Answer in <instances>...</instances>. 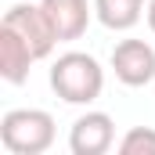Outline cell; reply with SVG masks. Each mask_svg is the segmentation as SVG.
Listing matches in <instances>:
<instances>
[{"instance_id":"9","label":"cell","mask_w":155,"mask_h":155,"mask_svg":"<svg viewBox=\"0 0 155 155\" xmlns=\"http://www.w3.org/2000/svg\"><path fill=\"white\" fill-rule=\"evenodd\" d=\"M119 155H155V126H130L119 141Z\"/></svg>"},{"instance_id":"2","label":"cell","mask_w":155,"mask_h":155,"mask_svg":"<svg viewBox=\"0 0 155 155\" xmlns=\"http://www.w3.org/2000/svg\"><path fill=\"white\" fill-rule=\"evenodd\" d=\"M54 116L43 108H11L0 119V144L11 155H43L54 144Z\"/></svg>"},{"instance_id":"6","label":"cell","mask_w":155,"mask_h":155,"mask_svg":"<svg viewBox=\"0 0 155 155\" xmlns=\"http://www.w3.org/2000/svg\"><path fill=\"white\" fill-rule=\"evenodd\" d=\"M40 7H43V15L51 18L58 43L79 40L87 33L90 18H94V4H90V0H40Z\"/></svg>"},{"instance_id":"3","label":"cell","mask_w":155,"mask_h":155,"mask_svg":"<svg viewBox=\"0 0 155 155\" xmlns=\"http://www.w3.org/2000/svg\"><path fill=\"white\" fill-rule=\"evenodd\" d=\"M0 25H7V29H15L18 36L29 43V51L40 58H47L54 47H58V36H54V25H51V18L43 15V7L40 4H11L7 11H4V22Z\"/></svg>"},{"instance_id":"7","label":"cell","mask_w":155,"mask_h":155,"mask_svg":"<svg viewBox=\"0 0 155 155\" xmlns=\"http://www.w3.org/2000/svg\"><path fill=\"white\" fill-rule=\"evenodd\" d=\"M36 65V54L29 51V43L18 36L15 29L0 25V76L11 87H22L29 79V69Z\"/></svg>"},{"instance_id":"8","label":"cell","mask_w":155,"mask_h":155,"mask_svg":"<svg viewBox=\"0 0 155 155\" xmlns=\"http://www.w3.org/2000/svg\"><path fill=\"white\" fill-rule=\"evenodd\" d=\"M144 0H94V18L112 29V33H126L144 18Z\"/></svg>"},{"instance_id":"10","label":"cell","mask_w":155,"mask_h":155,"mask_svg":"<svg viewBox=\"0 0 155 155\" xmlns=\"http://www.w3.org/2000/svg\"><path fill=\"white\" fill-rule=\"evenodd\" d=\"M144 18H148V29L155 33V0H148V11H144Z\"/></svg>"},{"instance_id":"4","label":"cell","mask_w":155,"mask_h":155,"mask_svg":"<svg viewBox=\"0 0 155 155\" xmlns=\"http://www.w3.org/2000/svg\"><path fill=\"white\" fill-rule=\"evenodd\" d=\"M112 72L123 87H148L155 79V47L148 40H119L108 58Z\"/></svg>"},{"instance_id":"5","label":"cell","mask_w":155,"mask_h":155,"mask_svg":"<svg viewBox=\"0 0 155 155\" xmlns=\"http://www.w3.org/2000/svg\"><path fill=\"white\" fill-rule=\"evenodd\" d=\"M116 144V119L108 112H83L69 130V152L72 155H105Z\"/></svg>"},{"instance_id":"1","label":"cell","mask_w":155,"mask_h":155,"mask_svg":"<svg viewBox=\"0 0 155 155\" xmlns=\"http://www.w3.org/2000/svg\"><path fill=\"white\" fill-rule=\"evenodd\" d=\"M51 90L65 105H94L105 90V69L87 51H65L51 65Z\"/></svg>"}]
</instances>
